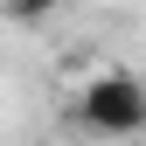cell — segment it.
<instances>
[{"label": "cell", "mask_w": 146, "mask_h": 146, "mask_svg": "<svg viewBox=\"0 0 146 146\" xmlns=\"http://www.w3.org/2000/svg\"><path fill=\"white\" fill-rule=\"evenodd\" d=\"M70 125L104 146H125V139H146V77L132 70H98V77L77 84V98H70Z\"/></svg>", "instance_id": "1"}, {"label": "cell", "mask_w": 146, "mask_h": 146, "mask_svg": "<svg viewBox=\"0 0 146 146\" xmlns=\"http://www.w3.org/2000/svg\"><path fill=\"white\" fill-rule=\"evenodd\" d=\"M63 0H7V21L14 28H35V21H56Z\"/></svg>", "instance_id": "2"}]
</instances>
